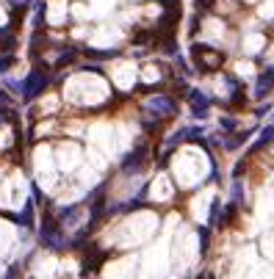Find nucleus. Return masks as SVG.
<instances>
[{
	"instance_id": "nucleus-1",
	"label": "nucleus",
	"mask_w": 274,
	"mask_h": 279,
	"mask_svg": "<svg viewBox=\"0 0 274 279\" xmlns=\"http://www.w3.org/2000/svg\"><path fill=\"white\" fill-rule=\"evenodd\" d=\"M205 174H208V155L205 152L194 150V147L177 152V158H174V177H177V182L183 188L197 185Z\"/></svg>"
},
{
	"instance_id": "nucleus-9",
	"label": "nucleus",
	"mask_w": 274,
	"mask_h": 279,
	"mask_svg": "<svg viewBox=\"0 0 274 279\" xmlns=\"http://www.w3.org/2000/svg\"><path fill=\"white\" fill-rule=\"evenodd\" d=\"M194 58H197V64H200L202 69H216L221 67V56L219 53H213L211 47H205V44H194Z\"/></svg>"
},
{
	"instance_id": "nucleus-6",
	"label": "nucleus",
	"mask_w": 274,
	"mask_h": 279,
	"mask_svg": "<svg viewBox=\"0 0 274 279\" xmlns=\"http://www.w3.org/2000/svg\"><path fill=\"white\" fill-rule=\"evenodd\" d=\"M255 213H258L260 221H269L274 218V185H266L263 191L255 199Z\"/></svg>"
},
{
	"instance_id": "nucleus-14",
	"label": "nucleus",
	"mask_w": 274,
	"mask_h": 279,
	"mask_svg": "<svg viewBox=\"0 0 274 279\" xmlns=\"http://www.w3.org/2000/svg\"><path fill=\"white\" fill-rule=\"evenodd\" d=\"M271 86H274V67L266 69V72L258 78V86H255V97H258V100L266 97V94L271 91Z\"/></svg>"
},
{
	"instance_id": "nucleus-4",
	"label": "nucleus",
	"mask_w": 274,
	"mask_h": 279,
	"mask_svg": "<svg viewBox=\"0 0 274 279\" xmlns=\"http://www.w3.org/2000/svg\"><path fill=\"white\" fill-rule=\"evenodd\" d=\"M36 171H39V180L44 182V188L53 185L56 171H53V155H50L48 147H39V152H36Z\"/></svg>"
},
{
	"instance_id": "nucleus-12",
	"label": "nucleus",
	"mask_w": 274,
	"mask_h": 279,
	"mask_svg": "<svg viewBox=\"0 0 274 279\" xmlns=\"http://www.w3.org/2000/svg\"><path fill=\"white\" fill-rule=\"evenodd\" d=\"M172 194H174V188H172V182H169V177H164V174L155 177L153 188H150V197H153L155 202H169Z\"/></svg>"
},
{
	"instance_id": "nucleus-19",
	"label": "nucleus",
	"mask_w": 274,
	"mask_h": 279,
	"mask_svg": "<svg viewBox=\"0 0 274 279\" xmlns=\"http://www.w3.org/2000/svg\"><path fill=\"white\" fill-rule=\"evenodd\" d=\"M213 0H197V9H211Z\"/></svg>"
},
{
	"instance_id": "nucleus-21",
	"label": "nucleus",
	"mask_w": 274,
	"mask_h": 279,
	"mask_svg": "<svg viewBox=\"0 0 274 279\" xmlns=\"http://www.w3.org/2000/svg\"><path fill=\"white\" fill-rule=\"evenodd\" d=\"M172 279H174V276H172Z\"/></svg>"
},
{
	"instance_id": "nucleus-8",
	"label": "nucleus",
	"mask_w": 274,
	"mask_h": 279,
	"mask_svg": "<svg viewBox=\"0 0 274 279\" xmlns=\"http://www.w3.org/2000/svg\"><path fill=\"white\" fill-rule=\"evenodd\" d=\"M48 80H50V78L42 72V69H33L31 78L22 83V94H25V100H33L36 94H42L44 88H48Z\"/></svg>"
},
{
	"instance_id": "nucleus-13",
	"label": "nucleus",
	"mask_w": 274,
	"mask_h": 279,
	"mask_svg": "<svg viewBox=\"0 0 274 279\" xmlns=\"http://www.w3.org/2000/svg\"><path fill=\"white\" fill-rule=\"evenodd\" d=\"M144 160H147V150H144V147H142V150H133L130 155L122 160V169H125V171H136V169H142V166H144Z\"/></svg>"
},
{
	"instance_id": "nucleus-2",
	"label": "nucleus",
	"mask_w": 274,
	"mask_h": 279,
	"mask_svg": "<svg viewBox=\"0 0 274 279\" xmlns=\"http://www.w3.org/2000/svg\"><path fill=\"white\" fill-rule=\"evenodd\" d=\"M155 227H158V218L153 213H139V216L122 221V227L114 232V243L116 246H136L144 243L147 238H153Z\"/></svg>"
},
{
	"instance_id": "nucleus-7",
	"label": "nucleus",
	"mask_w": 274,
	"mask_h": 279,
	"mask_svg": "<svg viewBox=\"0 0 274 279\" xmlns=\"http://www.w3.org/2000/svg\"><path fill=\"white\" fill-rule=\"evenodd\" d=\"M56 160H58V166H61L64 171H72V169H78V166H80V150L75 144H61V147H58Z\"/></svg>"
},
{
	"instance_id": "nucleus-20",
	"label": "nucleus",
	"mask_w": 274,
	"mask_h": 279,
	"mask_svg": "<svg viewBox=\"0 0 274 279\" xmlns=\"http://www.w3.org/2000/svg\"><path fill=\"white\" fill-rule=\"evenodd\" d=\"M20 3H25V0H20Z\"/></svg>"
},
{
	"instance_id": "nucleus-3",
	"label": "nucleus",
	"mask_w": 274,
	"mask_h": 279,
	"mask_svg": "<svg viewBox=\"0 0 274 279\" xmlns=\"http://www.w3.org/2000/svg\"><path fill=\"white\" fill-rule=\"evenodd\" d=\"M172 254H174L177 268H189V265L197 260V235L191 232L189 227L177 229V238L172 243Z\"/></svg>"
},
{
	"instance_id": "nucleus-15",
	"label": "nucleus",
	"mask_w": 274,
	"mask_h": 279,
	"mask_svg": "<svg viewBox=\"0 0 274 279\" xmlns=\"http://www.w3.org/2000/svg\"><path fill=\"white\" fill-rule=\"evenodd\" d=\"M11 243H14V229H11L6 221H0V257L11 249Z\"/></svg>"
},
{
	"instance_id": "nucleus-11",
	"label": "nucleus",
	"mask_w": 274,
	"mask_h": 279,
	"mask_svg": "<svg viewBox=\"0 0 274 279\" xmlns=\"http://www.w3.org/2000/svg\"><path fill=\"white\" fill-rule=\"evenodd\" d=\"M211 199H213V194H211V191H202L200 197L191 199V216H194L200 224H205V221H208V207H211Z\"/></svg>"
},
{
	"instance_id": "nucleus-5",
	"label": "nucleus",
	"mask_w": 274,
	"mask_h": 279,
	"mask_svg": "<svg viewBox=\"0 0 274 279\" xmlns=\"http://www.w3.org/2000/svg\"><path fill=\"white\" fill-rule=\"evenodd\" d=\"M169 265V246L166 243H161V246H155L153 252L147 254V274H164Z\"/></svg>"
},
{
	"instance_id": "nucleus-10",
	"label": "nucleus",
	"mask_w": 274,
	"mask_h": 279,
	"mask_svg": "<svg viewBox=\"0 0 274 279\" xmlns=\"http://www.w3.org/2000/svg\"><path fill=\"white\" fill-rule=\"evenodd\" d=\"M144 111H150L153 116H172L174 114V100L169 97H150L144 103Z\"/></svg>"
},
{
	"instance_id": "nucleus-17",
	"label": "nucleus",
	"mask_w": 274,
	"mask_h": 279,
	"mask_svg": "<svg viewBox=\"0 0 274 279\" xmlns=\"http://www.w3.org/2000/svg\"><path fill=\"white\" fill-rule=\"evenodd\" d=\"M11 64H14V56H11V53L0 56V75H3V72H9V69H11Z\"/></svg>"
},
{
	"instance_id": "nucleus-16",
	"label": "nucleus",
	"mask_w": 274,
	"mask_h": 279,
	"mask_svg": "<svg viewBox=\"0 0 274 279\" xmlns=\"http://www.w3.org/2000/svg\"><path fill=\"white\" fill-rule=\"evenodd\" d=\"M260 249H263V254H266L269 260H274V232H266V235H263Z\"/></svg>"
},
{
	"instance_id": "nucleus-18",
	"label": "nucleus",
	"mask_w": 274,
	"mask_h": 279,
	"mask_svg": "<svg viewBox=\"0 0 274 279\" xmlns=\"http://www.w3.org/2000/svg\"><path fill=\"white\" fill-rule=\"evenodd\" d=\"M133 41H136V44H144V41H150V33H147V31L136 33V39H133Z\"/></svg>"
}]
</instances>
